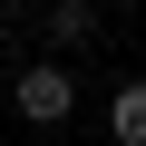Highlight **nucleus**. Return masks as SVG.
I'll use <instances>...</instances> for the list:
<instances>
[{
    "label": "nucleus",
    "instance_id": "f257e3e1",
    "mask_svg": "<svg viewBox=\"0 0 146 146\" xmlns=\"http://www.w3.org/2000/svg\"><path fill=\"white\" fill-rule=\"evenodd\" d=\"M68 98H78V78H68V68H49V58L20 78V117H39V127H49V117H68Z\"/></svg>",
    "mask_w": 146,
    "mask_h": 146
},
{
    "label": "nucleus",
    "instance_id": "f03ea898",
    "mask_svg": "<svg viewBox=\"0 0 146 146\" xmlns=\"http://www.w3.org/2000/svg\"><path fill=\"white\" fill-rule=\"evenodd\" d=\"M107 127H117V146H146V78H136V88H117Z\"/></svg>",
    "mask_w": 146,
    "mask_h": 146
},
{
    "label": "nucleus",
    "instance_id": "7ed1b4c3",
    "mask_svg": "<svg viewBox=\"0 0 146 146\" xmlns=\"http://www.w3.org/2000/svg\"><path fill=\"white\" fill-rule=\"evenodd\" d=\"M49 29H58V39H88V29H98V10H88V0H58V10H49Z\"/></svg>",
    "mask_w": 146,
    "mask_h": 146
}]
</instances>
